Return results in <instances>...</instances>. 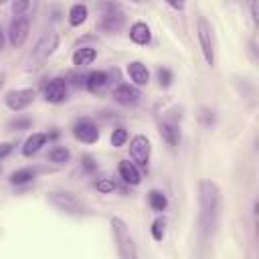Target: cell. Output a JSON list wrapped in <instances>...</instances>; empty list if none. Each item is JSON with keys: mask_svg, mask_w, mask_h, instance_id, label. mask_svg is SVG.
<instances>
[{"mask_svg": "<svg viewBox=\"0 0 259 259\" xmlns=\"http://www.w3.org/2000/svg\"><path fill=\"white\" fill-rule=\"evenodd\" d=\"M251 14H253V20L257 22V4H255V0H251Z\"/></svg>", "mask_w": 259, "mask_h": 259, "instance_id": "33", "label": "cell"}, {"mask_svg": "<svg viewBox=\"0 0 259 259\" xmlns=\"http://www.w3.org/2000/svg\"><path fill=\"white\" fill-rule=\"evenodd\" d=\"M172 8H176V10H182L184 8V4H186V0H166Z\"/></svg>", "mask_w": 259, "mask_h": 259, "instance_id": "32", "label": "cell"}, {"mask_svg": "<svg viewBox=\"0 0 259 259\" xmlns=\"http://www.w3.org/2000/svg\"><path fill=\"white\" fill-rule=\"evenodd\" d=\"M47 200H49L53 206H57L59 210L67 212V214H77V217H79V214L85 212L83 202H81L75 194L65 192V190H53V192H49V194H47Z\"/></svg>", "mask_w": 259, "mask_h": 259, "instance_id": "3", "label": "cell"}, {"mask_svg": "<svg viewBox=\"0 0 259 259\" xmlns=\"http://www.w3.org/2000/svg\"><path fill=\"white\" fill-rule=\"evenodd\" d=\"M111 229H113V237L117 241V253H119V257L134 259L136 257V249H134V243H132V239L127 235L125 223L121 219H111Z\"/></svg>", "mask_w": 259, "mask_h": 259, "instance_id": "4", "label": "cell"}, {"mask_svg": "<svg viewBox=\"0 0 259 259\" xmlns=\"http://www.w3.org/2000/svg\"><path fill=\"white\" fill-rule=\"evenodd\" d=\"M95 188L101 192V194H109L115 190V182L111 178H97L95 180Z\"/></svg>", "mask_w": 259, "mask_h": 259, "instance_id": "26", "label": "cell"}, {"mask_svg": "<svg viewBox=\"0 0 259 259\" xmlns=\"http://www.w3.org/2000/svg\"><path fill=\"white\" fill-rule=\"evenodd\" d=\"M73 136L85 144H93L99 140V130L91 119H79L73 125Z\"/></svg>", "mask_w": 259, "mask_h": 259, "instance_id": "10", "label": "cell"}, {"mask_svg": "<svg viewBox=\"0 0 259 259\" xmlns=\"http://www.w3.org/2000/svg\"><path fill=\"white\" fill-rule=\"evenodd\" d=\"M34 176H36V170L34 168H20V170H16V172L10 174V184H26Z\"/></svg>", "mask_w": 259, "mask_h": 259, "instance_id": "22", "label": "cell"}, {"mask_svg": "<svg viewBox=\"0 0 259 259\" xmlns=\"http://www.w3.org/2000/svg\"><path fill=\"white\" fill-rule=\"evenodd\" d=\"M89 16V10L85 4H73L69 10V24L71 26H81Z\"/></svg>", "mask_w": 259, "mask_h": 259, "instance_id": "19", "label": "cell"}, {"mask_svg": "<svg viewBox=\"0 0 259 259\" xmlns=\"http://www.w3.org/2000/svg\"><path fill=\"white\" fill-rule=\"evenodd\" d=\"M105 83H107V73H105V71H93V73H89V75L85 77V87H87L91 93L101 91V89L105 87Z\"/></svg>", "mask_w": 259, "mask_h": 259, "instance_id": "18", "label": "cell"}, {"mask_svg": "<svg viewBox=\"0 0 259 259\" xmlns=\"http://www.w3.org/2000/svg\"><path fill=\"white\" fill-rule=\"evenodd\" d=\"M148 200H150V206H152L156 212H162V210H166V206H168V198H166V194L160 192V190H150V192H148Z\"/></svg>", "mask_w": 259, "mask_h": 259, "instance_id": "21", "label": "cell"}, {"mask_svg": "<svg viewBox=\"0 0 259 259\" xmlns=\"http://www.w3.org/2000/svg\"><path fill=\"white\" fill-rule=\"evenodd\" d=\"M196 34H198V42H200V51L204 55V61L212 67L214 65V40H212V28L204 18H198Z\"/></svg>", "mask_w": 259, "mask_h": 259, "instance_id": "6", "label": "cell"}, {"mask_svg": "<svg viewBox=\"0 0 259 259\" xmlns=\"http://www.w3.org/2000/svg\"><path fill=\"white\" fill-rule=\"evenodd\" d=\"M158 79H160V85L168 87L172 83V73L168 69H158Z\"/></svg>", "mask_w": 259, "mask_h": 259, "instance_id": "28", "label": "cell"}, {"mask_svg": "<svg viewBox=\"0 0 259 259\" xmlns=\"http://www.w3.org/2000/svg\"><path fill=\"white\" fill-rule=\"evenodd\" d=\"M130 38L136 42V45H148L152 40V32H150V26L146 22H134L132 28H130Z\"/></svg>", "mask_w": 259, "mask_h": 259, "instance_id": "16", "label": "cell"}, {"mask_svg": "<svg viewBox=\"0 0 259 259\" xmlns=\"http://www.w3.org/2000/svg\"><path fill=\"white\" fill-rule=\"evenodd\" d=\"M47 140H49V134H42V132H36L32 136H28L26 142H24V146H22V154L24 156H34L47 144Z\"/></svg>", "mask_w": 259, "mask_h": 259, "instance_id": "15", "label": "cell"}, {"mask_svg": "<svg viewBox=\"0 0 259 259\" xmlns=\"http://www.w3.org/2000/svg\"><path fill=\"white\" fill-rule=\"evenodd\" d=\"M4 42H6V40H4V32H2V28H0V51L4 49Z\"/></svg>", "mask_w": 259, "mask_h": 259, "instance_id": "35", "label": "cell"}, {"mask_svg": "<svg viewBox=\"0 0 259 259\" xmlns=\"http://www.w3.org/2000/svg\"><path fill=\"white\" fill-rule=\"evenodd\" d=\"M45 99L49 103H63L67 99V81L65 79H51L45 85Z\"/></svg>", "mask_w": 259, "mask_h": 259, "instance_id": "11", "label": "cell"}, {"mask_svg": "<svg viewBox=\"0 0 259 259\" xmlns=\"http://www.w3.org/2000/svg\"><path fill=\"white\" fill-rule=\"evenodd\" d=\"M198 200H200V217H198V225H200V237L212 239L217 227H219V219H221V190L212 180H202L198 186Z\"/></svg>", "mask_w": 259, "mask_h": 259, "instance_id": "1", "label": "cell"}, {"mask_svg": "<svg viewBox=\"0 0 259 259\" xmlns=\"http://www.w3.org/2000/svg\"><path fill=\"white\" fill-rule=\"evenodd\" d=\"M30 6V0H12V14L18 16V14H24Z\"/></svg>", "mask_w": 259, "mask_h": 259, "instance_id": "27", "label": "cell"}, {"mask_svg": "<svg viewBox=\"0 0 259 259\" xmlns=\"http://www.w3.org/2000/svg\"><path fill=\"white\" fill-rule=\"evenodd\" d=\"M140 97H142V93H140V89L136 85L121 83V85H117L113 89V99L117 103H121V105H134V103L140 101Z\"/></svg>", "mask_w": 259, "mask_h": 259, "instance_id": "12", "label": "cell"}, {"mask_svg": "<svg viewBox=\"0 0 259 259\" xmlns=\"http://www.w3.org/2000/svg\"><path fill=\"white\" fill-rule=\"evenodd\" d=\"M28 32H30V18L24 16V14L14 16L10 26H8V42H10V47L20 49L26 42Z\"/></svg>", "mask_w": 259, "mask_h": 259, "instance_id": "5", "label": "cell"}, {"mask_svg": "<svg viewBox=\"0 0 259 259\" xmlns=\"http://www.w3.org/2000/svg\"><path fill=\"white\" fill-rule=\"evenodd\" d=\"M164 235H166V221L160 217L152 223V237H154V241H162Z\"/></svg>", "mask_w": 259, "mask_h": 259, "instance_id": "24", "label": "cell"}, {"mask_svg": "<svg viewBox=\"0 0 259 259\" xmlns=\"http://www.w3.org/2000/svg\"><path fill=\"white\" fill-rule=\"evenodd\" d=\"M4 83H6V73H4V71H0V91H2Z\"/></svg>", "mask_w": 259, "mask_h": 259, "instance_id": "34", "label": "cell"}, {"mask_svg": "<svg viewBox=\"0 0 259 259\" xmlns=\"http://www.w3.org/2000/svg\"><path fill=\"white\" fill-rule=\"evenodd\" d=\"M49 160L55 162V164H67V162L71 160V152H69L67 148H63V146L53 148V150L49 152Z\"/></svg>", "mask_w": 259, "mask_h": 259, "instance_id": "23", "label": "cell"}, {"mask_svg": "<svg viewBox=\"0 0 259 259\" xmlns=\"http://www.w3.org/2000/svg\"><path fill=\"white\" fill-rule=\"evenodd\" d=\"M125 71H127L130 79H132L136 85H148V81H150V71H148V67H146L144 63L132 61V63L125 67Z\"/></svg>", "mask_w": 259, "mask_h": 259, "instance_id": "13", "label": "cell"}, {"mask_svg": "<svg viewBox=\"0 0 259 259\" xmlns=\"http://www.w3.org/2000/svg\"><path fill=\"white\" fill-rule=\"evenodd\" d=\"M117 170H119V176L123 178V182H127V184H140L142 174L138 170V164H134L130 160H121L119 166H117Z\"/></svg>", "mask_w": 259, "mask_h": 259, "instance_id": "14", "label": "cell"}, {"mask_svg": "<svg viewBox=\"0 0 259 259\" xmlns=\"http://www.w3.org/2000/svg\"><path fill=\"white\" fill-rule=\"evenodd\" d=\"M97 57V51L93 47H81L73 53V65L77 67H85V65H91Z\"/></svg>", "mask_w": 259, "mask_h": 259, "instance_id": "17", "label": "cell"}, {"mask_svg": "<svg viewBox=\"0 0 259 259\" xmlns=\"http://www.w3.org/2000/svg\"><path fill=\"white\" fill-rule=\"evenodd\" d=\"M34 97H36L34 89H14V91H8L6 93L4 103L12 111H22V109H26L34 101Z\"/></svg>", "mask_w": 259, "mask_h": 259, "instance_id": "8", "label": "cell"}, {"mask_svg": "<svg viewBox=\"0 0 259 259\" xmlns=\"http://www.w3.org/2000/svg\"><path fill=\"white\" fill-rule=\"evenodd\" d=\"M6 2H8V0H0V6H2V4H6Z\"/></svg>", "mask_w": 259, "mask_h": 259, "instance_id": "36", "label": "cell"}, {"mask_svg": "<svg viewBox=\"0 0 259 259\" xmlns=\"http://www.w3.org/2000/svg\"><path fill=\"white\" fill-rule=\"evenodd\" d=\"M12 148H14L12 142H2V144H0V160H4V158L12 152Z\"/></svg>", "mask_w": 259, "mask_h": 259, "instance_id": "30", "label": "cell"}, {"mask_svg": "<svg viewBox=\"0 0 259 259\" xmlns=\"http://www.w3.org/2000/svg\"><path fill=\"white\" fill-rule=\"evenodd\" d=\"M81 164H83V168H85L87 172H93V170L97 168V164L93 162V158H91V156H83V160H81Z\"/></svg>", "mask_w": 259, "mask_h": 259, "instance_id": "31", "label": "cell"}, {"mask_svg": "<svg viewBox=\"0 0 259 259\" xmlns=\"http://www.w3.org/2000/svg\"><path fill=\"white\" fill-rule=\"evenodd\" d=\"M150 152H152V144L146 136H134L130 142V156L134 160V164L138 166H148L150 162Z\"/></svg>", "mask_w": 259, "mask_h": 259, "instance_id": "7", "label": "cell"}, {"mask_svg": "<svg viewBox=\"0 0 259 259\" xmlns=\"http://www.w3.org/2000/svg\"><path fill=\"white\" fill-rule=\"evenodd\" d=\"M123 24V12L115 6H109L105 8V12L101 14V20H99V28L103 32H117Z\"/></svg>", "mask_w": 259, "mask_h": 259, "instance_id": "9", "label": "cell"}, {"mask_svg": "<svg viewBox=\"0 0 259 259\" xmlns=\"http://www.w3.org/2000/svg\"><path fill=\"white\" fill-rule=\"evenodd\" d=\"M160 134L166 140V144H170V146H176L178 140H180V132H178L176 123H168V121L160 123Z\"/></svg>", "mask_w": 259, "mask_h": 259, "instance_id": "20", "label": "cell"}, {"mask_svg": "<svg viewBox=\"0 0 259 259\" xmlns=\"http://www.w3.org/2000/svg\"><path fill=\"white\" fill-rule=\"evenodd\" d=\"M59 47V32L55 30H47L42 32V36L36 40L32 53H30V67H38L40 63H45Z\"/></svg>", "mask_w": 259, "mask_h": 259, "instance_id": "2", "label": "cell"}, {"mask_svg": "<svg viewBox=\"0 0 259 259\" xmlns=\"http://www.w3.org/2000/svg\"><path fill=\"white\" fill-rule=\"evenodd\" d=\"M125 142H127V132L123 127H115L111 132V146L113 148H121Z\"/></svg>", "mask_w": 259, "mask_h": 259, "instance_id": "25", "label": "cell"}, {"mask_svg": "<svg viewBox=\"0 0 259 259\" xmlns=\"http://www.w3.org/2000/svg\"><path fill=\"white\" fill-rule=\"evenodd\" d=\"M30 125V119L28 117H18L14 121H10V127H16V130H26Z\"/></svg>", "mask_w": 259, "mask_h": 259, "instance_id": "29", "label": "cell"}, {"mask_svg": "<svg viewBox=\"0 0 259 259\" xmlns=\"http://www.w3.org/2000/svg\"><path fill=\"white\" fill-rule=\"evenodd\" d=\"M134 2H140V0H134Z\"/></svg>", "mask_w": 259, "mask_h": 259, "instance_id": "37", "label": "cell"}]
</instances>
